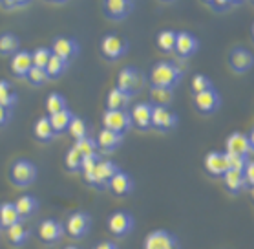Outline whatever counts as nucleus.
Masks as SVG:
<instances>
[{"label":"nucleus","instance_id":"obj_1","mask_svg":"<svg viewBox=\"0 0 254 249\" xmlns=\"http://www.w3.org/2000/svg\"><path fill=\"white\" fill-rule=\"evenodd\" d=\"M181 77H183V72L170 61H159L150 72L152 86L170 88V90L176 88V84L181 81Z\"/></svg>","mask_w":254,"mask_h":249},{"label":"nucleus","instance_id":"obj_2","mask_svg":"<svg viewBox=\"0 0 254 249\" xmlns=\"http://www.w3.org/2000/svg\"><path fill=\"white\" fill-rule=\"evenodd\" d=\"M144 86V76L143 72L135 66H125L117 76V88L125 92L128 97L135 95L141 92V88Z\"/></svg>","mask_w":254,"mask_h":249},{"label":"nucleus","instance_id":"obj_3","mask_svg":"<svg viewBox=\"0 0 254 249\" xmlns=\"http://www.w3.org/2000/svg\"><path fill=\"white\" fill-rule=\"evenodd\" d=\"M37 174H39V168L35 167V163H31L29 160H17L9 168V180L13 185L28 187L37 180Z\"/></svg>","mask_w":254,"mask_h":249},{"label":"nucleus","instance_id":"obj_4","mask_svg":"<svg viewBox=\"0 0 254 249\" xmlns=\"http://www.w3.org/2000/svg\"><path fill=\"white\" fill-rule=\"evenodd\" d=\"M101 53L106 61L116 63L128 53V41L116 33H108L101 39Z\"/></svg>","mask_w":254,"mask_h":249},{"label":"nucleus","instance_id":"obj_5","mask_svg":"<svg viewBox=\"0 0 254 249\" xmlns=\"http://www.w3.org/2000/svg\"><path fill=\"white\" fill-rule=\"evenodd\" d=\"M64 229H66V235L75 240H81L90 233L92 229V216L84 213V211H75L66 218V224H64Z\"/></svg>","mask_w":254,"mask_h":249},{"label":"nucleus","instance_id":"obj_6","mask_svg":"<svg viewBox=\"0 0 254 249\" xmlns=\"http://www.w3.org/2000/svg\"><path fill=\"white\" fill-rule=\"evenodd\" d=\"M143 249H179V240L167 229H156L144 237Z\"/></svg>","mask_w":254,"mask_h":249},{"label":"nucleus","instance_id":"obj_7","mask_svg":"<svg viewBox=\"0 0 254 249\" xmlns=\"http://www.w3.org/2000/svg\"><path fill=\"white\" fill-rule=\"evenodd\" d=\"M132 125V114L127 110H106L103 114V128L114 130L117 134L128 132Z\"/></svg>","mask_w":254,"mask_h":249},{"label":"nucleus","instance_id":"obj_8","mask_svg":"<svg viewBox=\"0 0 254 249\" xmlns=\"http://www.w3.org/2000/svg\"><path fill=\"white\" fill-rule=\"evenodd\" d=\"M106 226H108V229H110L114 237H128L133 229V216L130 213H127V211H116V213H112L108 216Z\"/></svg>","mask_w":254,"mask_h":249},{"label":"nucleus","instance_id":"obj_9","mask_svg":"<svg viewBox=\"0 0 254 249\" xmlns=\"http://www.w3.org/2000/svg\"><path fill=\"white\" fill-rule=\"evenodd\" d=\"M229 66L236 74H247L254 68V55L247 48H232L229 53Z\"/></svg>","mask_w":254,"mask_h":249},{"label":"nucleus","instance_id":"obj_10","mask_svg":"<svg viewBox=\"0 0 254 249\" xmlns=\"http://www.w3.org/2000/svg\"><path fill=\"white\" fill-rule=\"evenodd\" d=\"M203 165H205V170H207L212 178H223L229 168V158H227V152H218L212 151L208 152L205 160H203Z\"/></svg>","mask_w":254,"mask_h":249},{"label":"nucleus","instance_id":"obj_11","mask_svg":"<svg viewBox=\"0 0 254 249\" xmlns=\"http://www.w3.org/2000/svg\"><path fill=\"white\" fill-rule=\"evenodd\" d=\"M64 226L55 218H48V220H42L37 227V235L44 244H57L61 238L64 237Z\"/></svg>","mask_w":254,"mask_h":249},{"label":"nucleus","instance_id":"obj_12","mask_svg":"<svg viewBox=\"0 0 254 249\" xmlns=\"http://www.w3.org/2000/svg\"><path fill=\"white\" fill-rule=\"evenodd\" d=\"M103 11L106 18L119 22L130 17V13L133 11V2L132 0H108V2H103Z\"/></svg>","mask_w":254,"mask_h":249},{"label":"nucleus","instance_id":"obj_13","mask_svg":"<svg viewBox=\"0 0 254 249\" xmlns=\"http://www.w3.org/2000/svg\"><path fill=\"white\" fill-rule=\"evenodd\" d=\"M81 46L75 39H69V37H55L52 41V53L57 57L64 59V61H71V59L79 55Z\"/></svg>","mask_w":254,"mask_h":249},{"label":"nucleus","instance_id":"obj_14","mask_svg":"<svg viewBox=\"0 0 254 249\" xmlns=\"http://www.w3.org/2000/svg\"><path fill=\"white\" fill-rule=\"evenodd\" d=\"M225 152L232 156H251V143H249V136L243 132H232L225 141Z\"/></svg>","mask_w":254,"mask_h":249},{"label":"nucleus","instance_id":"obj_15","mask_svg":"<svg viewBox=\"0 0 254 249\" xmlns=\"http://www.w3.org/2000/svg\"><path fill=\"white\" fill-rule=\"evenodd\" d=\"M194 104L201 114H214L221 106V95L216 88H212V90L194 95Z\"/></svg>","mask_w":254,"mask_h":249},{"label":"nucleus","instance_id":"obj_16","mask_svg":"<svg viewBox=\"0 0 254 249\" xmlns=\"http://www.w3.org/2000/svg\"><path fill=\"white\" fill-rule=\"evenodd\" d=\"M9 68H11V74L17 79H28L29 70L33 68V57H31V52H26V50H20L18 53H15L9 61Z\"/></svg>","mask_w":254,"mask_h":249},{"label":"nucleus","instance_id":"obj_17","mask_svg":"<svg viewBox=\"0 0 254 249\" xmlns=\"http://www.w3.org/2000/svg\"><path fill=\"white\" fill-rule=\"evenodd\" d=\"M119 170H121V168L117 167L114 162H110V160H101V162L97 163V167H95V183H93V187H95V189L108 187L112 178H114Z\"/></svg>","mask_w":254,"mask_h":249},{"label":"nucleus","instance_id":"obj_18","mask_svg":"<svg viewBox=\"0 0 254 249\" xmlns=\"http://www.w3.org/2000/svg\"><path fill=\"white\" fill-rule=\"evenodd\" d=\"M178 125V116L170 112L167 106H154L152 108V127L159 130H172Z\"/></svg>","mask_w":254,"mask_h":249},{"label":"nucleus","instance_id":"obj_19","mask_svg":"<svg viewBox=\"0 0 254 249\" xmlns=\"http://www.w3.org/2000/svg\"><path fill=\"white\" fill-rule=\"evenodd\" d=\"M95 141H97V147L104 154H112V152H116L123 145V134H117L114 130L103 128V130H99Z\"/></svg>","mask_w":254,"mask_h":249},{"label":"nucleus","instance_id":"obj_20","mask_svg":"<svg viewBox=\"0 0 254 249\" xmlns=\"http://www.w3.org/2000/svg\"><path fill=\"white\" fill-rule=\"evenodd\" d=\"M108 191L114 194V196H128L130 192L133 191V180L132 176L128 172H123V170H119V172L112 178V181L108 183Z\"/></svg>","mask_w":254,"mask_h":249},{"label":"nucleus","instance_id":"obj_21","mask_svg":"<svg viewBox=\"0 0 254 249\" xmlns=\"http://www.w3.org/2000/svg\"><path fill=\"white\" fill-rule=\"evenodd\" d=\"M197 48H199V41L194 35L189 33V31H179L178 42H176V53L179 57H190V55H194L197 52Z\"/></svg>","mask_w":254,"mask_h":249},{"label":"nucleus","instance_id":"obj_22","mask_svg":"<svg viewBox=\"0 0 254 249\" xmlns=\"http://www.w3.org/2000/svg\"><path fill=\"white\" fill-rule=\"evenodd\" d=\"M152 106L150 103H137L133 104L132 108V121L137 125L141 130H146V128L152 127Z\"/></svg>","mask_w":254,"mask_h":249},{"label":"nucleus","instance_id":"obj_23","mask_svg":"<svg viewBox=\"0 0 254 249\" xmlns=\"http://www.w3.org/2000/svg\"><path fill=\"white\" fill-rule=\"evenodd\" d=\"M15 207H17L18 215H20V218L24 222L39 211V200L35 196H31V194H22V196H18L15 200Z\"/></svg>","mask_w":254,"mask_h":249},{"label":"nucleus","instance_id":"obj_24","mask_svg":"<svg viewBox=\"0 0 254 249\" xmlns=\"http://www.w3.org/2000/svg\"><path fill=\"white\" fill-rule=\"evenodd\" d=\"M22 222L20 215H18L15 202H4L0 203V227L2 229H9L11 226Z\"/></svg>","mask_w":254,"mask_h":249},{"label":"nucleus","instance_id":"obj_25","mask_svg":"<svg viewBox=\"0 0 254 249\" xmlns=\"http://www.w3.org/2000/svg\"><path fill=\"white\" fill-rule=\"evenodd\" d=\"M18 52H20V39H18V35H15L13 31L0 33V55L13 57Z\"/></svg>","mask_w":254,"mask_h":249},{"label":"nucleus","instance_id":"obj_26","mask_svg":"<svg viewBox=\"0 0 254 249\" xmlns=\"http://www.w3.org/2000/svg\"><path fill=\"white\" fill-rule=\"evenodd\" d=\"M223 183H225V189L231 194H240L243 192V189L247 187V181H245V176L240 170H227L225 176H223Z\"/></svg>","mask_w":254,"mask_h":249},{"label":"nucleus","instance_id":"obj_27","mask_svg":"<svg viewBox=\"0 0 254 249\" xmlns=\"http://www.w3.org/2000/svg\"><path fill=\"white\" fill-rule=\"evenodd\" d=\"M33 134H35V138L39 139V141H52L57 134H55V130H53L52 127V121H50V116H42L39 117L37 121H35L33 125Z\"/></svg>","mask_w":254,"mask_h":249},{"label":"nucleus","instance_id":"obj_28","mask_svg":"<svg viewBox=\"0 0 254 249\" xmlns=\"http://www.w3.org/2000/svg\"><path fill=\"white\" fill-rule=\"evenodd\" d=\"M6 235H7L9 244H13V246H17L18 248V246H24V244L28 242L31 231L24 226V222H18V224H15V226L9 227V229H6Z\"/></svg>","mask_w":254,"mask_h":249},{"label":"nucleus","instance_id":"obj_29","mask_svg":"<svg viewBox=\"0 0 254 249\" xmlns=\"http://www.w3.org/2000/svg\"><path fill=\"white\" fill-rule=\"evenodd\" d=\"M130 97L127 93L121 92L119 88H112L108 95H106V110H125V106L128 104Z\"/></svg>","mask_w":254,"mask_h":249},{"label":"nucleus","instance_id":"obj_30","mask_svg":"<svg viewBox=\"0 0 254 249\" xmlns=\"http://www.w3.org/2000/svg\"><path fill=\"white\" fill-rule=\"evenodd\" d=\"M73 112L71 110H63L59 112V114H53L50 116V121H52V127L55 130V134H63V132H68L69 125L73 121Z\"/></svg>","mask_w":254,"mask_h":249},{"label":"nucleus","instance_id":"obj_31","mask_svg":"<svg viewBox=\"0 0 254 249\" xmlns=\"http://www.w3.org/2000/svg\"><path fill=\"white\" fill-rule=\"evenodd\" d=\"M17 92L13 90L11 83L0 79V104L6 106L7 110H13V106L17 104Z\"/></svg>","mask_w":254,"mask_h":249},{"label":"nucleus","instance_id":"obj_32","mask_svg":"<svg viewBox=\"0 0 254 249\" xmlns=\"http://www.w3.org/2000/svg\"><path fill=\"white\" fill-rule=\"evenodd\" d=\"M176 42H178V33L174 29H163L157 35V48L165 53L176 52Z\"/></svg>","mask_w":254,"mask_h":249},{"label":"nucleus","instance_id":"obj_33","mask_svg":"<svg viewBox=\"0 0 254 249\" xmlns=\"http://www.w3.org/2000/svg\"><path fill=\"white\" fill-rule=\"evenodd\" d=\"M44 106H46L48 114L53 116V114H59V112H63V110H68V101H66V97H64L63 93L52 92L46 97Z\"/></svg>","mask_w":254,"mask_h":249},{"label":"nucleus","instance_id":"obj_34","mask_svg":"<svg viewBox=\"0 0 254 249\" xmlns=\"http://www.w3.org/2000/svg\"><path fill=\"white\" fill-rule=\"evenodd\" d=\"M150 99L154 106H167L174 101V90L170 88H159V86H152L150 88Z\"/></svg>","mask_w":254,"mask_h":249},{"label":"nucleus","instance_id":"obj_35","mask_svg":"<svg viewBox=\"0 0 254 249\" xmlns=\"http://www.w3.org/2000/svg\"><path fill=\"white\" fill-rule=\"evenodd\" d=\"M66 70H68V61H64V59L57 57V55H53L50 59V63L46 66V72H48V79H59V77H63L66 74Z\"/></svg>","mask_w":254,"mask_h":249},{"label":"nucleus","instance_id":"obj_36","mask_svg":"<svg viewBox=\"0 0 254 249\" xmlns=\"http://www.w3.org/2000/svg\"><path fill=\"white\" fill-rule=\"evenodd\" d=\"M82 154L77 151L75 147H71L68 152H66V156H64V165L68 168L69 172H77V170H81L82 168Z\"/></svg>","mask_w":254,"mask_h":249},{"label":"nucleus","instance_id":"obj_37","mask_svg":"<svg viewBox=\"0 0 254 249\" xmlns=\"http://www.w3.org/2000/svg\"><path fill=\"white\" fill-rule=\"evenodd\" d=\"M68 132H69V136H71V138L75 139V141H79V139H82V138H86V136H88L86 119H84V117L75 116V117H73V121H71V125H69Z\"/></svg>","mask_w":254,"mask_h":249},{"label":"nucleus","instance_id":"obj_38","mask_svg":"<svg viewBox=\"0 0 254 249\" xmlns=\"http://www.w3.org/2000/svg\"><path fill=\"white\" fill-rule=\"evenodd\" d=\"M77 149V151L81 152L82 158H90V156H95L97 154V141L93 138H90V136H86V138L79 139V141H75V145H73Z\"/></svg>","mask_w":254,"mask_h":249},{"label":"nucleus","instance_id":"obj_39","mask_svg":"<svg viewBox=\"0 0 254 249\" xmlns=\"http://www.w3.org/2000/svg\"><path fill=\"white\" fill-rule=\"evenodd\" d=\"M31 57H33V66H37V68H46L50 59L53 57L52 48H46V46L35 48L33 52H31Z\"/></svg>","mask_w":254,"mask_h":249},{"label":"nucleus","instance_id":"obj_40","mask_svg":"<svg viewBox=\"0 0 254 249\" xmlns=\"http://www.w3.org/2000/svg\"><path fill=\"white\" fill-rule=\"evenodd\" d=\"M190 88H192V93L197 95V93H203L207 92V90H212L214 84L210 81V77H207L205 74H196V76L192 77Z\"/></svg>","mask_w":254,"mask_h":249},{"label":"nucleus","instance_id":"obj_41","mask_svg":"<svg viewBox=\"0 0 254 249\" xmlns=\"http://www.w3.org/2000/svg\"><path fill=\"white\" fill-rule=\"evenodd\" d=\"M26 81H29V84H33V86H41V84H44V83L48 81L46 68H37V66H33V68L29 70L28 79H26Z\"/></svg>","mask_w":254,"mask_h":249},{"label":"nucleus","instance_id":"obj_42","mask_svg":"<svg viewBox=\"0 0 254 249\" xmlns=\"http://www.w3.org/2000/svg\"><path fill=\"white\" fill-rule=\"evenodd\" d=\"M242 2H236V0H221V2H216V0H212V2H205V6L212 7V9H216V11H227V9H231V7H236L240 6Z\"/></svg>","mask_w":254,"mask_h":249},{"label":"nucleus","instance_id":"obj_43","mask_svg":"<svg viewBox=\"0 0 254 249\" xmlns=\"http://www.w3.org/2000/svg\"><path fill=\"white\" fill-rule=\"evenodd\" d=\"M227 158H229V168H231V170H240V172H243L249 163V158L232 156V154H227Z\"/></svg>","mask_w":254,"mask_h":249},{"label":"nucleus","instance_id":"obj_44","mask_svg":"<svg viewBox=\"0 0 254 249\" xmlns=\"http://www.w3.org/2000/svg\"><path fill=\"white\" fill-rule=\"evenodd\" d=\"M243 176H245L247 185L254 187V160H249L247 167H245V170H243Z\"/></svg>","mask_w":254,"mask_h":249},{"label":"nucleus","instance_id":"obj_45","mask_svg":"<svg viewBox=\"0 0 254 249\" xmlns=\"http://www.w3.org/2000/svg\"><path fill=\"white\" fill-rule=\"evenodd\" d=\"M26 6H29V2H26V0H20V2H11V0L0 2V7H4V9H20V7Z\"/></svg>","mask_w":254,"mask_h":249},{"label":"nucleus","instance_id":"obj_46","mask_svg":"<svg viewBox=\"0 0 254 249\" xmlns=\"http://www.w3.org/2000/svg\"><path fill=\"white\" fill-rule=\"evenodd\" d=\"M9 121H11V110H7L6 106L0 104V127L7 125Z\"/></svg>","mask_w":254,"mask_h":249},{"label":"nucleus","instance_id":"obj_47","mask_svg":"<svg viewBox=\"0 0 254 249\" xmlns=\"http://www.w3.org/2000/svg\"><path fill=\"white\" fill-rule=\"evenodd\" d=\"M93 249H119L117 248L116 242H108V240H103V242H99L93 246Z\"/></svg>","mask_w":254,"mask_h":249},{"label":"nucleus","instance_id":"obj_48","mask_svg":"<svg viewBox=\"0 0 254 249\" xmlns=\"http://www.w3.org/2000/svg\"><path fill=\"white\" fill-rule=\"evenodd\" d=\"M249 136V143H251V154L254 152V127L251 128V132L247 134Z\"/></svg>","mask_w":254,"mask_h":249},{"label":"nucleus","instance_id":"obj_49","mask_svg":"<svg viewBox=\"0 0 254 249\" xmlns=\"http://www.w3.org/2000/svg\"><path fill=\"white\" fill-rule=\"evenodd\" d=\"M64 249H81V248H77V246H68V248H64Z\"/></svg>","mask_w":254,"mask_h":249},{"label":"nucleus","instance_id":"obj_50","mask_svg":"<svg viewBox=\"0 0 254 249\" xmlns=\"http://www.w3.org/2000/svg\"><path fill=\"white\" fill-rule=\"evenodd\" d=\"M251 189H253V198H254V187H251Z\"/></svg>","mask_w":254,"mask_h":249},{"label":"nucleus","instance_id":"obj_51","mask_svg":"<svg viewBox=\"0 0 254 249\" xmlns=\"http://www.w3.org/2000/svg\"><path fill=\"white\" fill-rule=\"evenodd\" d=\"M253 37H254V24H253Z\"/></svg>","mask_w":254,"mask_h":249}]
</instances>
